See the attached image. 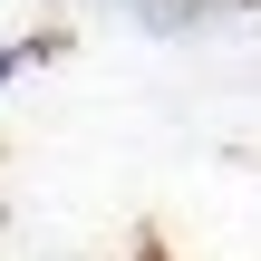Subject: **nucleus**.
I'll return each mask as SVG.
<instances>
[{
	"label": "nucleus",
	"mask_w": 261,
	"mask_h": 261,
	"mask_svg": "<svg viewBox=\"0 0 261 261\" xmlns=\"http://www.w3.org/2000/svg\"><path fill=\"white\" fill-rule=\"evenodd\" d=\"M19 58H29V48H0V77H10V68H19Z\"/></svg>",
	"instance_id": "f257e3e1"
},
{
	"label": "nucleus",
	"mask_w": 261,
	"mask_h": 261,
	"mask_svg": "<svg viewBox=\"0 0 261 261\" xmlns=\"http://www.w3.org/2000/svg\"><path fill=\"white\" fill-rule=\"evenodd\" d=\"M136 261H165V252H136Z\"/></svg>",
	"instance_id": "f03ea898"
}]
</instances>
